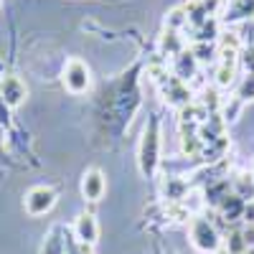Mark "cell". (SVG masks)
<instances>
[{
	"instance_id": "cell-3",
	"label": "cell",
	"mask_w": 254,
	"mask_h": 254,
	"mask_svg": "<svg viewBox=\"0 0 254 254\" xmlns=\"http://www.w3.org/2000/svg\"><path fill=\"white\" fill-rule=\"evenodd\" d=\"M61 81H64V89L71 92V94H84L92 84V71L89 66L84 64L81 59H69L61 69Z\"/></svg>"
},
{
	"instance_id": "cell-16",
	"label": "cell",
	"mask_w": 254,
	"mask_h": 254,
	"mask_svg": "<svg viewBox=\"0 0 254 254\" xmlns=\"http://www.w3.org/2000/svg\"><path fill=\"white\" fill-rule=\"evenodd\" d=\"M237 99L239 102H254V74H244L239 87H237Z\"/></svg>"
},
{
	"instance_id": "cell-17",
	"label": "cell",
	"mask_w": 254,
	"mask_h": 254,
	"mask_svg": "<svg viewBox=\"0 0 254 254\" xmlns=\"http://www.w3.org/2000/svg\"><path fill=\"white\" fill-rule=\"evenodd\" d=\"M234 76H237V66H229V64H219L216 66V87L226 89L234 84Z\"/></svg>"
},
{
	"instance_id": "cell-18",
	"label": "cell",
	"mask_w": 254,
	"mask_h": 254,
	"mask_svg": "<svg viewBox=\"0 0 254 254\" xmlns=\"http://www.w3.org/2000/svg\"><path fill=\"white\" fill-rule=\"evenodd\" d=\"M242 107H244V102H239L237 97H231L229 102H224V122H237L239 115H242Z\"/></svg>"
},
{
	"instance_id": "cell-7",
	"label": "cell",
	"mask_w": 254,
	"mask_h": 254,
	"mask_svg": "<svg viewBox=\"0 0 254 254\" xmlns=\"http://www.w3.org/2000/svg\"><path fill=\"white\" fill-rule=\"evenodd\" d=\"M104 190H107V178H104V173L97 171V168H89V171L81 176V196H84V201H89V203L102 201Z\"/></svg>"
},
{
	"instance_id": "cell-28",
	"label": "cell",
	"mask_w": 254,
	"mask_h": 254,
	"mask_svg": "<svg viewBox=\"0 0 254 254\" xmlns=\"http://www.w3.org/2000/svg\"><path fill=\"white\" fill-rule=\"evenodd\" d=\"M244 254H254V247H252V249H247V252H244Z\"/></svg>"
},
{
	"instance_id": "cell-24",
	"label": "cell",
	"mask_w": 254,
	"mask_h": 254,
	"mask_svg": "<svg viewBox=\"0 0 254 254\" xmlns=\"http://www.w3.org/2000/svg\"><path fill=\"white\" fill-rule=\"evenodd\" d=\"M221 49L226 51H239V38L234 33H224L221 36Z\"/></svg>"
},
{
	"instance_id": "cell-4",
	"label": "cell",
	"mask_w": 254,
	"mask_h": 254,
	"mask_svg": "<svg viewBox=\"0 0 254 254\" xmlns=\"http://www.w3.org/2000/svg\"><path fill=\"white\" fill-rule=\"evenodd\" d=\"M59 196H56V190L49 188V186H33L26 198H23V208H26V214L28 216H46L49 211L56 206Z\"/></svg>"
},
{
	"instance_id": "cell-6",
	"label": "cell",
	"mask_w": 254,
	"mask_h": 254,
	"mask_svg": "<svg viewBox=\"0 0 254 254\" xmlns=\"http://www.w3.org/2000/svg\"><path fill=\"white\" fill-rule=\"evenodd\" d=\"M26 97H28V87L23 84L20 76H15V74L0 76V99H3V104L8 110L20 107V104L26 102Z\"/></svg>"
},
{
	"instance_id": "cell-5",
	"label": "cell",
	"mask_w": 254,
	"mask_h": 254,
	"mask_svg": "<svg viewBox=\"0 0 254 254\" xmlns=\"http://www.w3.org/2000/svg\"><path fill=\"white\" fill-rule=\"evenodd\" d=\"M74 247H76V237L71 234V229H66L64 224H56L51 226L44 244H41V254H71Z\"/></svg>"
},
{
	"instance_id": "cell-31",
	"label": "cell",
	"mask_w": 254,
	"mask_h": 254,
	"mask_svg": "<svg viewBox=\"0 0 254 254\" xmlns=\"http://www.w3.org/2000/svg\"><path fill=\"white\" fill-rule=\"evenodd\" d=\"M173 254H176V252H173Z\"/></svg>"
},
{
	"instance_id": "cell-23",
	"label": "cell",
	"mask_w": 254,
	"mask_h": 254,
	"mask_svg": "<svg viewBox=\"0 0 254 254\" xmlns=\"http://www.w3.org/2000/svg\"><path fill=\"white\" fill-rule=\"evenodd\" d=\"M242 64H244V69H247V74H254V44L252 46H247L244 51H242Z\"/></svg>"
},
{
	"instance_id": "cell-10",
	"label": "cell",
	"mask_w": 254,
	"mask_h": 254,
	"mask_svg": "<svg viewBox=\"0 0 254 254\" xmlns=\"http://www.w3.org/2000/svg\"><path fill=\"white\" fill-rule=\"evenodd\" d=\"M196 69H198V61H196L193 54H190V49H183L173 59V76L181 79V81H190L196 76Z\"/></svg>"
},
{
	"instance_id": "cell-12",
	"label": "cell",
	"mask_w": 254,
	"mask_h": 254,
	"mask_svg": "<svg viewBox=\"0 0 254 254\" xmlns=\"http://www.w3.org/2000/svg\"><path fill=\"white\" fill-rule=\"evenodd\" d=\"M160 51H163V56L176 59V56L183 51V41H181V36H178L176 31H165V36H163V41H160Z\"/></svg>"
},
{
	"instance_id": "cell-15",
	"label": "cell",
	"mask_w": 254,
	"mask_h": 254,
	"mask_svg": "<svg viewBox=\"0 0 254 254\" xmlns=\"http://www.w3.org/2000/svg\"><path fill=\"white\" fill-rule=\"evenodd\" d=\"M188 26V15H186V8H173L171 13L165 15V28L168 31H183Z\"/></svg>"
},
{
	"instance_id": "cell-14",
	"label": "cell",
	"mask_w": 254,
	"mask_h": 254,
	"mask_svg": "<svg viewBox=\"0 0 254 254\" xmlns=\"http://www.w3.org/2000/svg\"><path fill=\"white\" fill-rule=\"evenodd\" d=\"M234 190H237L234 196H239L242 201H254V176L242 173V176L234 181Z\"/></svg>"
},
{
	"instance_id": "cell-8",
	"label": "cell",
	"mask_w": 254,
	"mask_h": 254,
	"mask_svg": "<svg viewBox=\"0 0 254 254\" xmlns=\"http://www.w3.org/2000/svg\"><path fill=\"white\" fill-rule=\"evenodd\" d=\"M71 234L76 237V242L94 247L97 239H99V224H97L94 214H79L74 226H71Z\"/></svg>"
},
{
	"instance_id": "cell-25",
	"label": "cell",
	"mask_w": 254,
	"mask_h": 254,
	"mask_svg": "<svg viewBox=\"0 0 254 254\" xmlns=\"http://www.w3.org/2000/svg\"><path fill=\"white\" fill-rule=\"evenodd\" d=\"M201 5H203V10H206L208 18H211V15H216V13L221 10L224 3H221V0H201Z\"/></svg>"
},
{
	"instance_id": "cell-26",
	"label": "cell",
	"mask_w": 254,
	"mask_h": 254,
	"mask_svg": "<svg viewBox=\"0 0 254 254\" xmlns=\"http://www.w3.org/2000/svg\"><path fill=\"white\" fill-rule=\"evenodd\" d=\"M242 237H244L247 247L252 249V247H254V224H249V226H244V229H242Z\"/></svg>"
},
{
	"instance_id": "cell-19",
	"label": "cell",
	"mask_w": 254,
	"mask_h": 254,
	"mask_svg": "<svg viewBox=\"0 0 254 254\" xmlns=\"http://www.w3.org/2000/svg\"><path fill=\"white\" fill-rule=\"evenodd\" d=\"M226 252H231V254H244L249 247H247V242H244V237H242V231H234V234H229V239H226V247H224Z\"/></svg>"
},
{
	"instance_id": "cell-21",
	"label": "cell",
	"mask_w": 254,
	"mask_h": 254,
	"mask_svg": "<svg viewBox=\"0 0 254 254\" xmlns=\"http://www.w3.org/2000/svg\"><path fill=\"white\" fill-rule=\"evenodd\" d=\"M198 150H201V140L193 132L183 135V153L186 155H198Z\"/></svg>"
},
{
	"instance_id": "cell-27",
	"label": "cell",
	"mask_w": 254,
	"mask_h": 254,
	"mask_svg": "<svg viewBox=\"0 0 254 254\" xmlns=\"http://www.w3.org/2000/svg\"><path fill=\"white\" fill-rule=\"evenodd\" d=\"M216 254H231V252H226V249H224V247H221V249H219V252H216Z\"/></svg>"
},
{
	"instance_id": "cell-2",
	"label": "cell",
	"mask_w": 254,
	"mask_h": 254,
	"mask_svg": "<svg viewBox=\"0 0 254 254\" xmlns=\"http://www.w3.org/2000/svg\"><path fill=\"white\" fill-rule=\"evenodd\" d=\"M188 237H190V244H193V249L201 252V254H216V252L224 247L219 229L211 224L208 219H203V216H193V219H190Z\"/></svg>"
},
{
	"instance_id": "cell-9",
	"label": "cell",
	"mask_w": 254,
	"mask_h": 254,
	"mask_svg": "<svg viewBox=\"0 0 254 254\" xmlns=\"http://www.w3.org/2000/svg\"><path fill=\"white\" fill-rule=\"evenodd\" d=\"M163 94H165V102L173 104V107H186V104H190V87L176 76L163 79Z\"/></svg>"
},
{
	"instance_id": "cell-1",
	"label": "cell",
	"mask_w": 254,
	"mask_h": 254,
	"mask_svg": "<svg viewBox=\"0 0 254 254\" xmlns=\"http://www.w3.org/2000/svg\"><path fill=\"white\" fill-rule=\"evenodd\" d=\"M158 163H160V122H158V117H153L145 127L142 140H140V150H137L140 173L145 178H153L158 171Z\"/></svg>"
},
{
	"instance_id": "cell-22",
	"label": "cell",
	"mask_w": 254,
	"mask_h": 254,
	"mask_svg": "<svg viewBox=\"0 0 254 254\" xmlns=\"http://www.w3.org/2000/svg\"><path fill=\"white\" fill-rule=\"evenodd\" d=\"M190 54L196 56V61H208V59H214V56H211V46L203 44V41H198V44L190 49Z\"/></svg>"
},
{
	"instance_id": "cell-29",
	"label": "cell",
	"mask_w": 254,
	"mask_h": 254,
	"mask_svg": "<svg viewBox=\"0 0 254 254\" xmlns=\"http://www.w3.org/2000/svg\"><path fill=\"white\" fill-rule=\"evenodd\" d=\"M0 3H3V0H0Z\"/></svg>"
},
{
	"instance_id": "cell-11",
	"label": "cell",
	"mask_w": 254,
	"mask_h": 254,
	"mask_svg": "<svg viewBox=\"0 0 254 254\" xmlns=\"http://www.w3.org/2000/svg\"><path fill=\"white\" fill-rule=\"evenodd\" d=\"M247 18H254V0H229L224 8L226 23H239Z\"/></svg>"
},
{
	"instance_id": "cell-30",
	"label": "cell",
	"mask_w": 254,
	"mask_h": 254,
	"mask_svg": "<svg viewBox=\"0 0 254 254\" xmlns=\"http://www.w3.org/2000/svg\"><path fill=\"white\" fill-rule=\"evenodd\" d=\"M252 176H254V173H252Z\"/></svg>"
},
{
	"instance_id": "cell-13",
	"label": "cell",
	"mask_w": 254,
	"mask_h": 254,
	"mask_svg": "<svg viewBox=\"0 0 254 254\" xmlns=\"http://www.w3.org/2000/svg\"><path fill=\"white\" fill-rule=\"evenodd\" d=\"M163 190H165V198L171 201V203H176V201H183V198H186V193H188V183L181 181V178H168Z\"/></svg>"
},
{
	"instance_id": "cell-20",
	"label": "cell",
	"mask_w": 254,
	"mask_h": 254,
	"mask_svg": "<svg viewBox=\"0 0 254 254\" xmlns=\"http://www.w3.org/2000/svg\"><path fill=\"white\" fill-rule=\"evenodd\" d=\"M216 33H219V23H216L214 18L206 20L203 26H198V41H203V44H206V41H211V38H216Z\"/></svg>"
}]
</instances>
